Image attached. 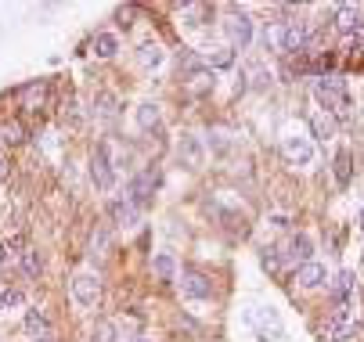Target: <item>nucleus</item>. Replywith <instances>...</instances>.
Masks as SVG:
<instances>
[{
	"label": "nucleus",
	"mask_w": 364,
	"mask_h": 342,
	"mask_svg": "<svg viewBox=\"0 0 364 342\" xmlns=\"http://www.w3.org/2000/svg\"><path fill=\"white\" fill-rule=\"evenodd\" d=\"M357 306H336L332 310V317H328V324L321 328V338L325 342H343V338H350L353 331H357Z\"/></svg>",
	"instance_id": "nucleus-1"
},
{
	"label": "nucleus",
	"mask_w": 364,
	"mask_h": 342,
	"mask_svg": "<svg viewBox=\"0 0 364 342\" xmlns=\"http://www.w3.org/2000/svg\"><path fill=\"white\" fill-rule=\"evenodd\" d=\"M314 98L325 105V112H346V105H350L343 80H318L314 83Z\"/></svg>",
	"instance_id": "nucleus-2"
},
{
	"label": "nucleus",
	"mask_w": 364,
	"mask_h": 342,
	"mask_svg": "<svg viewBox=\"0 0 364 342\" xmlns=\"http://www.w3.org/2000/svg\"><path fill=\"white\" fill-rule=\"evenodd\" d=\"M278 44H282V51H285V54H299V51H307V47H310V29L303 25V22H285Z\"/></svg>",
	"instance_id": "nucleus-3"
},
{
	"label": "nucleus",
	"mask_w": 364,
	"mask_h": 342,
	"mask_svg": "<svg viewBox=\"0 0 364 342\" xmlns=\"http://www.w3.org/2000/svg\"><path fill=\"white\" fill-rule=\"evenodd\" d=\"M177 289H180V296H184V299H209V296H213V281H209L206 274H195V270L180 274Z\"/></svg>",
	"instance_id": "nucleus-4"
},
{
	"label": "nucleus",
	"mask_w": 364,
	"mask_h": 342,
	"mask_svg": "<svg viewBox=\"0 0 364 342\" xmlns=\"http://www.w3.org/2000/svg\"><path fill=\"white\" fill-rule=\"evenodd\" d=\"M282 155L292 166H310L314 163V144L307 137H285L282 141Z\"/></svg>",
	"instance_id": "nucleus-5"
},
{
	"label": "nucleus",
	"mask_w": 364,
	"mask_h": 342,
	"mask_svg": "<svg viewBox=\"0 0 364 342\" xmlns=\"http://www.w3.org/2000/svg\"><path fill=\"white\" fill-rule=\"evenodd\" d=\"M90 180H94L101 191H112L115 177H112V163H108V148H98L90 155Z\"/></svg>",
	"instance_id": "nucleus-6"
},
{
	"label": "nucleus",
	"mask_w": 364,
	"mask_h": 342,
	"mask_svg": "<svg viewBox=\"0 0 364 342\" xmlns=\"http://www.w3.org/2000/svg\"><path fill=\"white\" fill-rule=\"evenodd\" d=\"M332 299H336V306H357V274L353 270H339V277L332 281Z\"/></svg>",
	"instance_id": "nucleus-7"
},
{
	"label": "nucleus",
	"mask_w": 364,
	"mask_h": 342,
	"mask_svg": "<svg viewBox=\"0 0 364 342\" xmlns=\"http://www.w3.org/2000/svg\"><path fill=\"white\" fill-rule=\"evenodd\" d=\"M249 324H253V331H256L260 338H270V335L278 338V335L285 331V324H282V317L275 314V310H253Z\"/></svg>",
	"instance_id": "nucleus-8"
},
{
	"label": "nucleus",
	"mask_w": 364,
	"mask_h": 342,
	"mask_svg": "<svg viewBox=\"0 0 364 342\" xmlns=\"http://www.w3.org/2000/svg\"><path fill=\"white\" fill-rule=\"evenodd\" d=\"M224 25H227V37H231L234 47H249V44H253V18H249L246 11H241V15L231 11V18H227Z\"/></svg>",
	"instance_id": "nucleus-9"
},
{
	"label": "nucleus",
	"mask_w": 364,
	"mask_h": 342,
	"mask_svg": "<svg viewBox=\"0 0 364 342\" xmlns=\"http://www.w3.org/2000/svg\"><path fill=\"white\" fill-rule=\"evenodd\" d=\"M332 22H336L339 33H360L364 29V4H339Z\"/></svg>",
	"instance_id": "nucleus-10"
},
{
	"label": "nucleus",
	"mask_w": 364,
	"mask_h": 342,
	"mask_svg": "<svg viewBox=\"0 0 364 342\" xmlns=\"http://www.w3.org/2000/svg\"><path fill=\"white\" fill-rule=\"evenodd\" d=\"M156 184H159V177L151 173V170L137 173V177L130 180V205H148L151 195H156Z\"/></svg>",
	"instance_id": "nucleus-11"
},
{
	"label": "nucleus",
	"mask_w": 364,
	"mask_h": 342,
	"mask_svg": "<svg viewBox=\"0 0 364 342\" xmlns=\"http://www.w3.org/2000/svg\"><path fill=\"white\" fill-rule=\"evenodd\" d=\"M98 296H101V281H98L94 274H80L76 281H73V299H76L80 306H94Z\"/></svg>",
	"instance_id": "nucleus-12"
},
{
	"label": "nucleus",
	"mask_w": 364,
	"mask_h": 342,
	"mask_svg": "<svg viewBox=\"0 0 364 342\" xmlns=\"http://www.w3.org/2000/svg\"><path fill=\"white\" fill-rule=\"evenodd\" d=\"M328 281V270L321 267V263H303V267H296V285L299 289H321Z\"/></svg>",
	"instance_id": "nucleus-13"
},
{
	"label": "nucleus",
	"mask_w": 364,
	"mask_h": 342,
	"mask_svg": "<svg viewBox=\"0 0 364 342\" xmlns=\"http://www.w3.org/2000/svg\"><path fill=\"white\" fill-rule=\"evenodd\" d=\"M25 331L37 335L40 342H51V321L44 310H25Z\"/></svg>",
	"instance_id": "nucleus-14"
},
{
	"label": "nucleus",
	"mask_w": 364,
	"mask_h": 342,
	"mask_svg": "<svg viewBox=\"0 0 364 342\" xmlns=\"http://www.w3.org/2000/svg\"><path fill=\"white\" fill-rule=\"evenodd\" d=\"M177 159L184 163V166H202V144L195 141V137H180L177 141Z\"/></svg>",
	"instance_id": "nucleus-15"
},
{
	"label": "nucleus",
	"mask_w": 364,
	"mask_h": 342,
	"mask_svg": "<svg viewBox=\"0 0 364 342\" xmlns=\"http://www.w3.org/2000/svg\"><path fill=\"white\" fill-rule=\"evenodd\" d=\"M310 134L328 144L332 137H336V119H332L328 112H314V115H310Z\"/></svg>",
	"instance_id": "nucleus-16"
},
{
	"label": "nucleus",
	"mask_w": 364,
	"mask_h": 342,
	"mask_svg": "<svg viewBox=\"0 0 364 342\" xmlns=\"http://www.w3.org/2000/svg\"><path fill=\"white\" fill-rule=\"evenodd\" d=\"M18 263H22V274L29 277V281H37L40 270H44V263H40V253H37V248H22Z\"/></svg>",
	"instance_id": "nucleus-17"
},
{
	"label": "nucleus",
	"mask_w": 364,
	"mask_h": 342,
	"mask_svg": "<svg viewBox=\"0 0 364 342\" xmlns=\"http://www.w3.org/2000/svg\"><path fill=\"white\" fill-rule=\"evenodd\" d=\"M285 256H289V260H296L299 267H303V263H310V238H307V234H296V238L289 241V253H285Z\"/></svg>",
	"instance_id": "nucleus-18"
},
{
	"label": "nucleus",
	"mask_w": 364,
	"mask_h": 342,
	"mask_svg": "<svg viewBox=\"0 0 364 342\" xmlns=\"http://www.w3.org/2000/svg\"><path fill=\"white\" fill-rule=\"evenodd\" d=\"M206 65H209V69H231V65H234V47H213V51H206Z\"/></svg>",
	"instance_id": "nucleus-19"
},
{
	"label": "nucleus",
	"mask_w": 364,
	"mask_h": 342,
	"mask_svg": "<svg viewBox=\"0 0 364 342\" xmlns=\"http://www.w3.org/2000/svg\"><path fill=\"white\" fill-rule=\"evenodd\" d=\"M0 141L4 144H22L25 141V127L18 119H0Z\"/></svg>",
	"instance_id": "nucleus-20"
},
{
	"label": "nucleus",
	"mask_w": 364,
	"mask_h": 342,
	"mask_svg": "<svg viewBox=\"0 0 364 342\" xmlns=\"http://www.w3.org/2000/svg\"><path fill=\"white\" fill-rule=\"evenodd\" d=\"M137 61L144 69H159L163 65V47L159 44H144L141 51H137Z\"/></svg>",
	"instance_id": "nucleus-21"
},
{
	"label": "nucleus",
	"mask_w": 364,
	"mask_h": 342,
	"mask_svg": "<svg viewBox=\"0 0 364 342\" xmlns=\"http://www.w3.org/2000/svg\"><path fill=\"white\" fill-rule=\"evenodd\" d=\"M137 127H141V130H151V127H159V105H151V101L137 105Z\"/></svg>",
	"instance_id": "nucleus-22"
},
{
	"label": "nucleus",
	"mask_w": 364,
	"mask_h": 342,
	"mask_svg": "<svg viewBox=\"0 0 364 342\" xmlns=\"http://www.w3.org/2000/svg\"><path fill=\"white\" fill-rule=\"evenodd\" d=\"M350 177H353V155L343 148V151L336 155V180H339L343 188H346V184H350Z\"/></svg>",
	"instance_id": "nucleus-23"
},
{
	"label": "nucleus",
	"mask_w": 364,
	"mask_h": 342,
	"mask_svg": "<svg viewBox=\"0 0 364 342\" xmlns=\"http://www.w3.org/2000/svg\"><path fill=\"white\" fill-rule=\"evenodd\" d=\"M44 94H47V83H44V80L22 87V101H25V108H37V101H44Z\"/></svg>",
	"instance_id": "nucleus-24"
},
{
	"label": "nucleus",
	"mask_w": 364,
	"mask_h": 342,
	"mask_svg": "<svg viewBox=\"0 0 364 342\" xmlns=\"http://www.w3.org/2000/svg\"><path fill=\"white\" fill-rule=\"evenodd\" d=\"M115 51H119V40H115L112 33H98V37H94V54H98V58H112Z\"/></svg>",
	"instance_id": "nucleus-25"
},
{
	"label": "nucleus",
	"mask_w": 364,
	"mask_h": 342,
	"mask_svg": "<svg viewBox=\"0 0 364 342\" xmlns=\"http://www.w3.org/2000/svg\"><path fill=\"white\" fill-rule=\"evenodd\" d=\"M112 216H115V224H134L137 220V205H130V202H112Z\"/></svg>",
	"instance_id": "nucleus-26"
},
{
	"label": "nucleus",
	"mask_w": 364,
	"mask_h": 342,
	"mask_svg": "<svg viewBox=\"0 0 364 342\" xmlns=\"http://www.w3.org/2000/svg\"><path fill=\"white\" fill-rule=\"evenodd\" d=\"M15 306H22V292L11 285H0V310H15Z\"/></svg>",
	"instance_id": "nucleus-27"
},
{
	"label": "nucleus",
	"mask_w": 364,
	"mask_h": 342,
	"mask_svg": "<svg viewBox=\"0 0 364 342\" xmlns=\"http://www.w3.org/2000/svg\"><path fill=\"white\" fill-rule=\"evenodd\" d=\"M94 112H101L105 119H112V115H115V98H112V94H98V98H94Z\"/></svg>",
	"instance_id": "nucleus-28"
},
{
	"label": "nucleus",
	"mask_w": 364,
	"mask_h": 342,
	"mask_svg": "<svg viewBox=\"0 0 364 342\" xmlns=\"http://www.w3.org/2000/svg\"><path fill=\"white\" fill-rule=\"evenodd\" d=\"M94 342H115V328L108 321H98L94 324Z\"/></svg>",
	"instance_id": "nucleus-29"
},
{
	"label": "nucleus",
	"mask_w": 364,
	"mask_h": 342,
	"mask_svg": "<svg viewBox=\"0 0 364 342\" xmlns=\"http://www.w3.org/2000/svg\"><path fill=\"white\" fill-rule=\"evenodd\" d=\"M101 248H108V227L94 231V253H101Z\"/></svg>",
	"instance_id": "nucleus-30"
},
{
	"label": "nucleus",
	"mask_w": 364,
	"mask_h": 342,
	"mask_svg": "<svg viewBox=\"0 0 364 342\" xmlns=\"http://www.w3.org/2000/svg\"><path fill=\"white\" fill-rule=\"evenodd\" d=\"M156 270H159L163 277H170V274H173V263H170V256H159V260H156Z\"/></svg>",
	"instance_id": "nucleus-31"
},
{
	"label": "nucleus",
	"mask_w": 364,
	"mask_h": 342,
	"mask_svg": "<svg viewBox=\"0 0 364 342\" xmlns=\"http://www.w3.org/2000/svg\"><path fill=\"white\" fill-rule=\"evenodd\" d=\"M353 51H364V29H360V33L353 37Z\"/></svg>",
	"instance_id": "nucleus-32"
},
{
	"label": "nucleus",
	"mask_w": 364,
	"mask_h": 342,
	"mask_svg": "<svg viewBox=\"0 0 364 342\" xmlns=\"http://www.w3.org/2000/svg\"><path fill=\"white\" fill-rule=\"evenodd\" d=\"M4 260H8V248H4V245H0V263H4Z\"/></svg>",
	"instance_id": "nucleus-33"
},
{
	"label": "nucleus",
	"mask_w": 364,
	"mask_h": 342,
	"mask_svg": "<svg viewBox=\"0 0 364 342\" xmlns=\"http://www.w3.org/2000/svg\"><path fill=\"white\" fill-rule=\"evenodd\" d=\"M357 224H360V231H364V205H360V220H357Z\"/></svg>",
	"instance_id": "nucleus-34"
},
{
	"label": "nucleus",
	"mask_w": 364,
	"mask_h": 342,
	"mask_svg": "<svg viewBox=\"0 0 364 342\" xmlns=\"http://www.w3.org/2000/svg\"><path fill=\"white\" fill-rule=\"evenodd\" d=\"M0 177H4V159H0Z\"/></svg>",
	"instance_id": "nucleus-35"
},
{
	"label": "nucleus",
	"mask_w": 364,
	"mask_h": 342,
	"mask_svg": "<svg viewBox=\"0 0 364 342\" xmlns=\"http://www.w3.org/2000/svg\"><path fill=\"white\" fill-rule=\"evenodd\" d=\"M130 342H148V338H130Z\"/></svg>",
	"instance_id": "nucleus-36"
}]
</instances>
